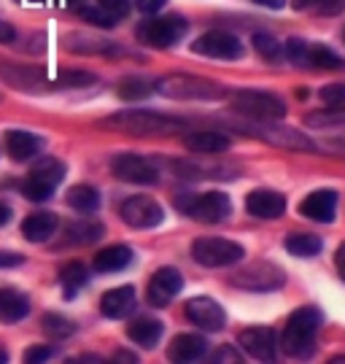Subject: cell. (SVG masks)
<instances>
[{"label":"cell","mask_w":345,"mask_h":364,"mask_svg":"<svg viewBox=\"0 0 345 364\" xmlns=\"http://www.w3.org/2000/svg\"><path fill=\"white\" fill-rule=\"evenodd\" d=\"M3 362H9V353L0 348V364H3Z\"/></svg>","instance_id":"51"},{"label":"cell","mask_w":345,"mask_h":364,"mask_svg":"<svg viewBox=\"0 0 345 364\" xmlns=\"http://www.w3.org/2000/svg\"><path fill=\"white\" fill-rule=\"evenodd\" d=\"M87 281H90V273H87V267L81 262H70L60 270V284H63V291L68 299L76 297L78 291L87 287Z\"/></svg>","instance_id":"27"},{"label":"cell","mask_w":345,"mask_h":364,"mask_svg":"<svg viewBox=\"0 0 345 364\" xmlns=\"http://www.w3.org/2000/svg\"><path fill=\"white\" fill-rule=\"evenodd\" d=\"M307 68H324V70H343L345 60L340 54H334L327 46H310V57H307Z\"/></svg>","instance_id":"33"},{"label":"cell","mask_w":345,"mask_h":364,"mask_svg":"<svg viewBox=\"0 0 345 364\" xmlns=\"http://www.w3.org/2000/svg\"><path fill=\"white\" fill-rule=\"evenodd\" d=\"M292 9L316 16H337L345 11V0H292Z\"/></svg>","instance_id":"31"},{"label":"cell","mask_w":345,"mask_h":364,"mask_svg":"<svg viewBox=\"0 0 345 364\" xmlns=\"http://www.w3.org/2000/svg\"><path fill=\"white\" fill-rule=\"evenodd\" d=\"M256 6H265V9H283L286 0H254Z\"/></svg>","instance_id":"49"},{"label":"cell","mask_w":345,"mask_h":364,"mask_svg":"<svg viewBox=\"0 0 345 364\" xmlns=\"http://www.w3.org/2000/svg\"><path fill=\"white\" fill-rule=\"evenodd\" d=\"M186 19L184 16H159V19H149L138 27V41L154 49H167L176 46L184 36H186Z\"/></svg>","instance_id":"8"},{"label":"cell","mask_w":345,"mask_h":364,"mask_svg":"<svg viewBox=\"0 0 345 364\" xmlns=\"http://www.w3.org/2000/svg\"><path fill=\"white\" fill-rule=\"evenodd\" d=\"M132 262V251L127 246H108L97 251L95 257V270L97 273H119Z\"/></svg>","instance_id":"26"},{"label":"cell","mask_w":345,"mask_h":364,"mask_svg":"<svg viewBox=\"0 0 345 364\" xmlns=\"http://www.w3.org/2000/svg\"><path fill=\"white\" fill-rule=\"evenodd\" d=\"M97 6H102L108 14H114L116 19H122L129 11V0H97Z\"/></svg>","instance_id":"41"},{"label":"cell","mask_w":345,"mask_h":364,"mask_svg":"<svg viewBox=\"0 0 345 364\" xmlns=\"http://www.w3.org/2000/svg\"><path fill=\"white\" fill-rule=\"evenodd\" d=\"M65 200H68V205H70V208L81 210V213H92V210H97V205H100V195H97V189H95V186H87V183L73 186Z\"/></svg>","instance_id":"30"},{"label":"cell","mask_w":345,"mask_h":364,"mask_svg":"<svg viewBox=\"0 0 345 364\" xmlns=\"http://www.w3.org/2000/svg\"><path fill=\"white\" fill-rule=\"evenodd\" d=\"M208 353V340L203 335H176L170 348H167V356L173 362H200Z\"/></svg>","instance_id":"19"},{"label":"cell","mask_w":345,"mask_h":364,"mask_svg":"<svg viewBox=\"0 0 345 364\" xmlns=\"http://www.w3.org/2000/svg\"><path fill=\"white\" fill-rule=\"evenodd\" d=\"M243 130H254L251 135L267 141L272 146H281V149H289V151H316V144L307 138L305 132L294 130V127H283L278 122H254Z\"/></svg>","instance_id":"9"},{"label":"cell","mask_w":345,"mask_h":364,"mask_svg":"<svg viewBox=\"0 0 345 364\" xmlns=\"http://www.w3.org/2000/svg\"><path fill=\"white\" fill-rule=\"evenodd\" d=\"M184 146L186 151L192 154H221V151H230L232 141L224 135V132H213V130H200V132H189L184 138Z\"/></svg>","instance_id":"20"},{"label":"cell","mask_w":345,"mask_h":364,"mask_svg":"<svg viewBox=\"0 0 345 364\" xmlns=\"http://www.w3.org/2000/svg\"><path fill=\"white\" fill-rule=\"evenodd\" d=\"M232 111L248 117L251 122H278L286 117V103L272 92L243 90L232 95Z\"/></svg>","instance_id":"4"},{"label":"cell","mask_w":345,"mask_h":364,"mask_svg":"<svg viewBox=\"0 0 345 364\" xmlns=\"http://www.w3.org/2000/svg\"><path fill=\"white\" fill-rule=\"evenodd\" d=\"M30 313V299L16 289H0V321L16 324Z\"/></svg>","instance_id":"24"},{"label":"cell","mask_w":345,"mask_h":364,"mask_svg":"<svg viewBox=\"0 0 345 364\" xmlns=\"http://www.w3.org/2000/svg\"><path fill=\"white\" fill-rule=\"evenodd\" d=\"M81 16L95 27H116V22H119L114 14H108L102 6H97V3H95V6H81Z\"/></svg>","instance_id":"38"},{"label":"cell","mask_w":345,"mask_h":364,"mask_svg":"<svg viewBox=\"0 0 345 364\" xmlns=\"http://www.w3.org/2000/svg\"><path fill=\"white\" fill-rule=\"evenodd\" d=\"M111 170L119 181L138 183V186H152L159 181V170L154 162L143 159L138 154H119L111 159Z\"/></svg>","instance_id":"13"},{"label":"cell","mask_w":345,"mask_h":364,"mask_svg":"<svg viewBox=\"0 0 345 364\" xmlns=\"http://www.w3.org/2000/svg\"><path fill=\"white\" fill-rule=\"evenodd\" d=\"M102 224L100 221H92V219H84V221H76V224H70L68 227V243H73V246H87V243H95V240H100L102 237Z\"/></svg>","instance_id":"29"},{"label":"cell","mask_w":345,"mask_h":364,"mask_svg":"<svg viewBox=\"0 0 345 364\" xmlns=\"http://www.w3.org/2000/svg\"><path fill=\"white\" fill-rule=\"evenodd\" d=\"M310 46H313V43H307V41H302V38H289L283 43V52H286V57H289L294 65H307Z\"/></svg>","instance_id":"39"},{"label":"cell","mask_w":345,"mask_h":364,"mask_svg":"<svg viewBox=\"0 0 345 364\" xmlns=\"http://www.w3.org/2000/svg\"><path fill=\"white\" fill-rule=\"evenodd\" d=\"M184 289V275L176 267H159L156 273L149 278V289H146V299L154 308H167L173 299L179 297Z\"/></svg>","instance_id":"14"},{"label":"cell","mask_w":345,"mask_h":364,"mask_svg":"<svg viewBox=\"0 0 345 364\" xmlns=\"http://www.w3.org/2000/svg\"><path fill=\"white\" fill-rule=\"evenodd\" d=\"M254 49L262 54L265 60H270V63H272V60H278V57H281V41L272 38L270 33H256V36H254Z\"/></svg>","instance_id":"37"},{"label":"cell","mask_w":345,"mask_h":364,"mask_svg":"<svg viewBox=\"0 0 345 364\" xmlns=\"http://www.w3.org/2000/svg\"><path fill=\"white\" fill-rule=\"evenodd\" d=\"M95 81H97V76L87 73V70H63L60 76L51 81V87L54 90H78V87H90Z\"/></svg>","instance_id":"35"},{"label":"cell","mask_w":345,"mask_h":364,"mask_svg":"<svg viewBox=\"0 0 345 364\" xmlns=\"http://www.w3.org/2000/svg\"><path fill=\"white\" fill-rule=\"evenodd\" d=\"M337 213V192L332 189H316L299 203V216L319 224H329Z\"/></svg>","instance_id":"17"},{"label":"cell","mask_w":345,"mask_h":364,"mask_svg":"<svg viewBox=\"0 0 345 364\" xmlns=\"http://www.w3.org/2000/svg\"><path fill=\"white\" fill-rule=\"evenodd\" d=\"M238 343L251 359L259 362H275L278 359V338L270 326H248L238 335Z\"/></svg>","instance_id":"15"},{"label":"cell","mask_w":345,"mask_h":364,"mask_svg":"<svg viewBox=\"0 0 345 364\" xmlns=\"http://www.w3.org/2000/svg\"><path fill=\"white\" fill-rule=\"evenodd\" d=\"M343 41H345V33H343Z\"/></svg>","instance_id":"52"},{"label":"cell","mask_w":345,"mask_h":364,"mask_svg":"<svg viewBox=\"0 0 345 364\" xmlns=\"http://www.w3.org/2000/svg\"><path fill=\"white\" fill-rule=\"evenodd\" d=\"M25 262L22 254H11V251H0V267H19Z\"/></svg>","instance_id":"45"},{"label":"cell","mask_w":345,"mask_h":364,"mask_svg":"<svg viewBox=\"0 0 345 364\" xmlns=\"http://www.w3.org/2000/svg\"><path fill=\"white\" fill-rule=\"evenodd\" d=\"M41 326H43V332L54 340H63V338H70L73 332H76V326L73 321H68L65 316H57V313H46L43 318H41Z\"/></svg>","instance_id":"36"},{"label":"cell","mask_w":345,"mask_h":364,"mask_svg":"<svg viewBox=\"0 0 345 364\" xmlns=\"http://www.w3.org/2000/svg\"><path fill=\"white\" fill-rule=\"evenodd\" d=\"M319 95L329 108H334V105H345V84H327Z\"/></svg>","instance_id":"40"},{"label":"cell","mask_w":345,"mask_h":364,"mask_svg":"<svg viewBox=\"0 0 345 364\" xmlns=\"http://www.w3.org/2000/svg\"><path fill=\"white\" fill-rule=\"evenodd\" d=\"M307 127H343L345 124V105H334V108H324V111H316V114H307L305 117Z\"/></svg>","instance_id":"32"},{"label":"cell","mask_w":345,"mask_h":364,"mask_svg":"<svg viewBox=\"0 0 345 364\" xmlns=\"http://www.w3.org/2000/svg\"><path fill=\"white\" fill-rule=\"evenodd\" d=\"M57 216L49 213V210H38V213H30L25 221H22V235H25L30 243H43L49 240L51 235L57 232Z\"/></svg>","instance_id":"23"},{"label":"cell","mask_w":345,"mask_h":364,"mask_svg":"<svg viewBox=\"0 0 345 364\" xmlns=\"http://www.w3.org/2000/svg\"><path fill=\"white\" fill-rule=\"evenodd\" d=\"M9 221H11V205L0 200V227H6Z\"/></svg>","instance_id":"48"},{"label":"cell","mask_w":345,"mask_h":364,"mask_svg":"<svg viewBox=\"0 0 345 364\" xmlns=\"http://www.w3.org/2000/svg\"><path fill=\"white\" fill-rule=\"evenodd\" d=\"M119 216H122V221H124L127 227H132V230H152V227L165 221V210H162V205H159L156 200H152V197H146V195H138L122 203Z\"/></svg>","instance_id":"10"},{"label":"cell","mask_w":345,"mask_h":364,"mask_svg":"<svg viewBox=\"0 0 345 364\" xmlns=\"http://www.w3.org/2000/svg\"><path fill=\"white\" fill-rule=\"evenodd\" d=\"M245 257V248L227 237H200L192 243V259L203 267H230Z\"/></svg>","instance_id":"5"},{"label":"cell","mask_w":345,"mask_h":364,"mask_svg":"<svg viewBox=\"0 0 345 364\" xmlns=\"http://www.w3.org/2000/svg\"><path fill=\"white\" fill-rule=\"evenodd\" d=\"M186 318L205 332H221L227 326V313L213 297H192L186 302Z\"/></svg>","instance_id":"16"},{"label":"cell","mask_w":345,"mask_h":364,"mask_svg":"<svg viewBox=\"0 0 345 364\" xmlns=\"http://www.w3.org/2000/svg\"><path fill=\"white\" fill-rule=\"evenodd\" d=\"M154 92H159L167 100H221L227 97V87L218 81L189 73H170L154 81Z\"/></svg>","instance_id":"2"},{"label":"cell","mask_w":345,"mask_h":364,"mask_svg":"<svg viewBox=\"0 0 345 364\" xmlns=\"http://www.w3.org/2000/svg\"><path fill=\"white\" fill-rule=\"evenodd\" d=\"M14 38H16V30H14L9 22L0 19V43H11Z\"/></svg>","instance_id":"46"},{"label":"cell","mask_w":345,"mask_h":364,"mask_svg":"<svg viewBox=\"0 0 345 364\" xmlns=\"http://www.w3.org/2000/svg\"><path fill=\"white\" fill-rule=\"evenodd\" d=\"M230 281L232 287L245 289V291H272V289L283 287V270L270 262H259V264H251L240 273H235Z\"/></svg>","instance_id":"12"},{"label":"cell","mask_w":345,"mask_h":364,"mask_svg":"<svg viewBox=\"0 0 345 364\" xmlns=\"http://www.w3.org/2000/svg\"><path fill=\"white\" fill-rule=\"evenodd\" d=\"M213 362H240V353L232 351V346H221L216 353H213Z\"/></svg>","instance_id":"44"},{"label":"cell","mask_w":345,"mask_h":364,"mask_svg":"<svg viewBox=\"0 0 345 364\" xmlns=\"http://www.w3.org/2000/svg\"><path fill=\"white\" fill-rule=\"evenodd\" d=\"M65 178V165L60 159H41L36 168L30 170L27 181L22 183V195L33 203H46L54 189L63 183Z\"/></svg>","instance_id":"6"},{"label":"cell","mask_w":345,"mask_h":364,"mask_svg":"<svg viewBox=\"0 0 345 364\" xmlns=\"http://www.w3.org/2000/svg\"><path fill=\"white\" fill-rule=\"evenodd\" d=\"M194 54H203L211 60H240L243 57V43L238 36L224 33V30H211L192 43Z\"/></svg>","instance_id":"11"},{"label":"cell","mask_w":345,"mask_h":364,"mask_svg":"<svg viewBox=\"0 0 345 364\" xmlns=\"http://www.w3.org/2000/svg\"><path fill=\"white\" fill-rule=\"evenodd\" d=\"M245 210L254 219H278L286 210V197L275 189H254L251 195L245 197Z\"/></svg>","instance_id":"18"},{"label":"cell","mask_w":345,"mask_h":364,"mask_svg":"<svg viewBox=\"0 0 345 364\" xmlns=\"http://www.w3.org/2000/svg\"><path fill=\"white\" fill-rule=\"evenodd\" d=\"M179 208L203 224L224 221L232 213V203L224 192H203V195H186L179 200Z\"/></svg>","instance_id":"7"},{"label":"cell","mask_w":345,"mask_h":364,"mask_svg":"<svg viewBox=\"0 0 345 364\" xmlns=\"http://www.w3.org/2000/svg\"><path fill=\"white\" fill-rule=\"evenodd\" d=\"M100 311L105 318H127L135 311V289L119 287L105 291L100 299Z\"/></svg>","instance_id":"21"},{"label":"cell","mask_w":345,"mask_h":364,"mask_svg":"<svg viewBox=\"0 0 345 364\" xmlns=\"http://www.w3.org/2000/svg\"><path fill=\"white\" fill-rule=\"evenodd\" d=\"M51 346H33V348H27L25 351V362H46L51 359Z\"/></svg>","instance_id":"42"},{"label":"cell","mask_w":345,"mask_h":364,"mask_svg":"<svg viewBox=\"0 0 345 364\" xmlns=\"http://www.w3.org/2000/svg\"><path fill=\"white\" fill-rule=\"evenodd\" d=\"M41 149H43V141H41L38 135H33V132H27V130L6 132V151H9V156L16 159V162L33 159L36 154H41Z\"/></svg>","instance_id":"22"},{"label":"cell","mask_w":345,"mask_h":364,"mask_svg":"<svg viewBox=\"0 0 345 364\" xmlns=\"http://www.w3.org/2000/svg\"><path fill=\"white\" fill-rule=\"evenodd\" d=\"M102 124L129 135H170V132L184 130V122L165 114H154V111H122L108 117Z\"/></svg>","instance_id":"3"},{"label":"cell","mask_w":345,"mask_h":364,"mask_svg":"<svg viewBox=\"0 0 345 364\" xmlns=\"http://www.w3.org/2000/svg\"><path fill=\"white\" fill-rule=\"evenodd\" d=\"M321 324H324V313L319 308H313V305L297 308L283 326L281 348L294 359H307L316 351V338H319Z\"/></svg>","instance_id":"1"},{"label":"cell","mask_w":345,"mask_h":364,"mask_svg":"<svg viewBox=\"0 0 345 364\" xmlns=\"http://www.w3.org/2000/svg\"><path fill=\"white\" fill-rule=\"evenodd\" d=\"M167 0H135V9L141 14H149V16H154L156 11H162L165 9Z\"/></svg>","instance_id":"43"},{"label":"cell","mask_w":345,"mask_h":364,"mask_svg":"<svg viewBox=\"0 0 345 364\" xmlns=\"http://www.w3.org/2000/svg\"><path fill=\"white\" fill-rule=\"evenodd\" d=\"M119 362H135V353H116Z\"/></svg>","instance_id":"50"},{"label":"cell","mask_w":345,"mask_h":364,"mask_svg":"<svg viewBox=\"0 0 345 364\" xmlns=\"http://www.w3.org/2000/svg\"><path fill=\"white\" fill-rule=\"evenodd\" d=\"M286 251L294 254V257H319L324 251V243H321L319 235H310V232H294L286 237Z\"/></svg>","instance_id":"28"},{"label":"cell","mask_w":345,"mask_h":364,"mask_svg":"<svg viewBox=\"0 0 345 364\" xmlns=\"http://www.w3.org/2000/svg\"><path fill=\"white\" fill-rule=\"evenodd\" d=\"M154 92V84L152 81H146V78H124V81H119V87H116V95L122 97V100H143V97H149Z\"/></svg>","instance_id":"34"},{"label":"cell","mask_w":345,"mask_h":364,"mask_svg":"<svg viewBox=\"0 0 345 364\" xmlns=\"http://www.w3.org/2000/svg\"><path fill=\"white\" fill-rule=\"evenodd\" d=\"M334 264H337V273H340V278L345 281V243L337 248V254H334Z\"/></svg>","instance_id":"47"},{"label":"cell","mask_w":345,"mask_h":364,"mask_svg":"<svg viewBox=\"0 0 345 364\" xmlns=\"http://www.w3.org/2000/svg\"><path fill=\"white\" fill-rule=\"evenodd\" d=\"M127 338L141 346V348H154L162 338V321L156 318H135L127 324Z\"/></svg>","instance_id":"25"}]
</instances>
